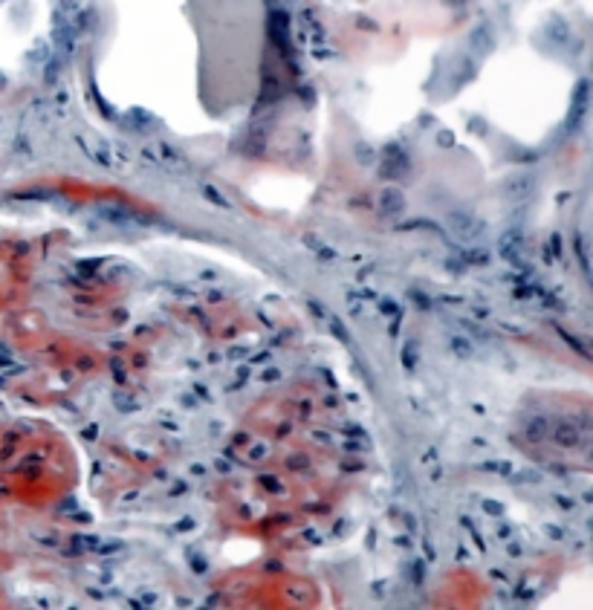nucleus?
Returning a JSON list of instances; mask_svg holds the SVG:
<instances>
[{
    "label": "nucleus",
    "mask_w": 593,
    "mask_h": 610,
    "mask_svg": "<svg viewBox=\"0 0 593 610\" xmlns=\"http://www.w3.org/2000/svg\"><path fill=\"white\" fill-rule=\"evenodd\" d=\"M498 246H500V258L510 260V263H518V260H521L524 246H527V240H524V235L518 232V229H512V232H506V235L500 237Z\"/></svg>",
    "instance_id": "obj_1"
},
{
    "label": "nucleus",
    "mask_w": 593,
    "mask_h": 610,
    "mask_svg": "<svg viewBox=\"0 0 593 610\" xmlns=\"http://www.w3.org/2000/svg\"><path fill=\"white\" fill-rule=\"evenodd\" d=\"M449 226H452V232L457 237H463V240H472V237H477L483 229H480V223H475L472 217H466V214H452L449 217Z\"/></svg>",
    "instance_id": "obj_2"
},
{
    "label": "nucleus",
    "mask_w": 593,
    "mask_h": 610,
    "mask_svg": "<svg viewBox=\"0 0 593 610\" xmlns=\"http://www.w3.org/2000/svg\"><path fill=\"white\" fill-rule=\"evenodd\" d=\"M553 440H556L561 448H576L581 443V434H579V428H576L573 423L561 420V423L556 425V431H553Z\"/></svg>",
    "instance_id": "obj_3"
},
{
    "label": "nucleus",
    "mask_w": 593,
    "mask_h": 610,
    "mask_svg": "<svg viewBox=\"0 0 593 610\" xmlns=\"http://www.w3.org/2000/svg\"><path fill=\"white\" fill-rule=\"evenodd\" d=\"M449 350H452L454 356H460V359H469V356L475 353V347H472V341L466 339V336H449Z\"/></svg>",
    "instance_id": "obj_4"
},
{
    "label": "nucleus",
    "mask_w": 593,
    "mask_h": 610,
    "mask_svg": "<svg viewBox=\"0 0 593 610\" xmlns=\"http://www.w3.org/2000/svg\"><path fill=\"white\" fill-rule=\"evenodd\" d=\"M527 437L533 440V443H541L547 437V420H541V417H535L533 423L527 425Z\"/></svg>",
    "instance_id": "obj_5"
},
{
    "label": "nucleus",
    "mask_w": 593,
    "mask_h": 610,
    "mask_svg": "<svg viewBox=\"0 0 593 610\" xmlns=\"http://www.w3.org/2000/svg\"><path fill=\"white\" fill-rule=\"evenodd\" d=\"M402 364H405V370H414V364H417V344L414 341H408V347L402 350Z\"/></svg>",
    "instance_id": "obj_6"
},
{
    "label": "nucleus",
    "mask_w": 593,
    "mask_h": 610,
    "mask_svg": "<svg viewBox=\"0 0 593 610\" xmlns=\"http://www.w3.org/2000/svg\"><path fill=\"white\" fill-rule=\"evenodd\" d=\"M466 263H477V266H486L489 263V252H483V249H477V252H472V255H466Z\"/></svg>",
    "instance_id": "obj_7"
},
{
    "label": "nucleus",
    "mask_w": 593,
    "mask_h": 610,
    "mask_svg": "<svg viewBox=\"0 0 593 610\" xmlns=\"http://www.w3.org/2000/svg\"><path fill=\"white\" fill-rule=\"evenodd\" d=\"M330 327H333V333H336L338 339L345 341V344H350V336H348V330H345V324L342 321H336V318H330Z\"/></svg>",
    "instance_id": "obj_8"
},
{
    "label": "nucleus",
    "mask_w": 593,
    "mask_h": 610,
    "mask_svg": "<svg viewBox=\"0 0 593 610\" xmlns=\"http://www.w3.org/2000/svg\"><path fill=\"white\" fill-rule=\"evenodd\" d=\"M402 209V197L394 194V191H388V212H399Z\"/></svg>",
    "instance_id": "obj_9"
},
{
    "label": "nucleus",
    "mask_w": 593,
    "mask_h": 610,
    "mask_svg": "<svg viewBox=\"0 0 593 610\" xmlns=\"http://www.w3.org/2000/svg\"><path fill=\"white\" fill-rule=\"evenodd\" d=\"M379 310H382V313H391V316H396V304L391 301V298H385V301H379Z\"/></svg>",
    "instance_id": "obj_10"
},
{
    "label": "nucleus",
    "mask_w": 593,
    "mask_h": 610,
    "mask_svg": "<svg viewBox=\"0 0 593 610\" xmlns=\"http://www.w3.org/2000/svg\"><path fill=\"white\" fill-rule=\"evenodd\" d=\"M483 509H486L489 515H500V503H495V500H486V503H483Z\"/></svg>",
    "instance_id": "obj_11"
},
{
    "label": "nucleus",
    "mask_w": 593,
    "mask_h": 610,
    "mask_svg": "<svg viewBox=\"0 0 593 610\" xmlns=\"http://www.w3.org/2000/svg\"><path fill=\"white\" fill-rule=\"evenodd\" d=\"M414 581H417V584H419V581H422V564H414Z\"/></svg>",
    "instance_id": "obj_12"
},
{
    "label": "nucleus",
    "mask_w": 593,
    "mask_h": 610,
    "mask_svg": "<svg viewBox=\"0 0 593 610\" xmlns=\"http://www.w3.org/2000/svg\"><path fill=\"white\" fill-rule=\"evenodd\" d=\"M292 466H295V469H304V466H307V460H304V457H295V460H290V469H292Z\"/></svg>",
    "instance_id": "obj_13"
},
{
    "label": "nucleus",
    "mask_w": 593,
    "mask_h": 610,
    "mask_svg": "<svg viewBox=\"0 0 593 610\" xmlns=\"http://www.w3.org/2000/svg\"><path fill=\"white\" fill-rule=\"evenodd\" d=\"M264 454H267V448H264V446H258L255 451H252V457H255V460H258V457H264Z\"/></svg>",
    "instance_id": "obj_14"
},
{
    "label": "nucleus",
    "mask_w": 593,
    "mask_h": 610,
    "mask_svg": "<svg viewBox=\"0 0 593 610\" xmlns=\"http://www.w3.org/2000/svg\"><path fill=\"white\" fill-rule=\"evenodd\" d=\"M310 310H313V313H318V316H324V310H321V304H315V301H310Z\"/></svg>",
    "instance_id": "obj_15"
},
{
    "label": "nucleus",
    "mask_w": 593,
    "mask_h": 610,
    "mask_svg": "<svg viewBox=\"0 0 593 610\" xmlns=\"http://www.w3.org/2000/svg\"><path fill=\"white\" fill-rule=\"evenodd\" d=\"M558 503H561V509H573V500H564V497H558Z\"/></svg>",
    "instance_id": "obj_16"
}]
</instances>
